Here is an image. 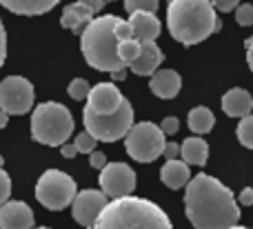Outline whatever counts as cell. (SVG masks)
<instances>
[{"instance_id":"cell-22","label":"cell","mask_w":253,"mask_h":229,"mask_svg":"<svg viewBox=\"0 0 253 229\" xmlns=\"http://www.w3.org/2000/svg\"><path fill=\"white\" fill-rule=\"evenodd\" d=\"M187 123H189V129H191L196 136H202V134H209L211 129H213L215 118H213V114H211L209 107L200 105V107H193V109L189 111Z\"/></svg>"},{"instance_id":"cell-13","label":"cell","mask_w":253,"mask_h":229,"mask_svg":"<svg viewBox=\"0 0 253 229\" xmlns=\"http://www.w3.org/2000/svg\"><path fill=\"white\" fill-rule=\"evenodd\" d=\"M0 229H34V212L22 200H7L0 207Z\"/></svg>"},{"instance_id":"cell-26","label":"cell","mask_w":253,"mask_h":229,"mask_svg":"<svg viewBox=\"0 0 253 229\" xmlns=\"http://www.w3.org/2000/svg\"><path fill=\"white\" fill-rule=\"evenodd\" d=\"M74 147H76V151L78 154H93L96 151V147H98V140L91 136L89 132H80L78 136H76V140H74Z\"/></svg>"},{"instance_id":"cell-42","label":"cell","mask_w":253,"mask_h":229,"mask_svg":"<svg viewBox=\"0 0 253 229\" xmlns=\"http://www.w3.org/2000/svg\"><path fill=\"white\" fill-rule=\"evenodd\" d=\"M229 229H247V227H240V225H233V227H229Z\"/></svg>"},{"instance_id":"cell-41","label":"cell","mask_w":253,"mask_h":229,"mask_svg":"<svg viewBox=\"0 0 253 229\" xmlns=\"http://www.w3.org/2000/svg\"><path fill=\"white\" fill-rule=\"evenodd\" d=\"M7 123H9V116L4 114L2 109H0V129H4V127H7Z\"/></svg>"},{"instance_id":"cell-35","label":"cell","mask_w":253,"mask_h":229,"mask_svg":"<svg viewBox=\"0 0 253 229\" xmlns=\"http://www.w3.org/2000/svg\"><path fill=\"white\" fill-rule=\"evenodd\" d=\"M4 58H7V31H4V25L0 20V67L4 65Z\"/></svg>"},{"instance_id":"cell-3","label":"cell","mask_w":253,"mask_h":229,"mask_svg":"<svg viewBox=\"0 0 253 229\" xmlns=\"http://www.w3.org/2000/svg\"><path fill=\"white\" fill-rule=\"evenodd\" d=\"M87 229H173V225L156 203L138 196H125L109 200L93 227Z\"/></svg>"},{"instance_id":"cell-34","label":"cell","mask_w":253,"mask_h":229,"mask_svg":"<svg viewBox=\"0 0 253 229\" xmlns=\"http://www.w3.org/2000/svg\"><path fill=\"white\" fill-rule=\"evenodd\" d=\"M162 156H165L167 160H178V156H180V145H178V142H167V145H165V151H162Z\"/></svg>"},{"instance_id":"cell-15","label":"cell","mask_w":253,"mask_h":229,"mask_svg":"<svg viewBox=\"0 0 253 229\" xmlns=\"http://www.w3.org/2000/svg\"><path fill=\"white\" fill-rule=\"evenodd\" d=\"M180 87H182V78H180V74L175 69H158L149 80L151 93H156L162 100L175 98L180 93Z\"/></svg>"},{"instance_id":"cell-7","label":"cell","mask_w":253,"mask_h":229,"mask_svg":"<svg viewBox=\"0 0 253 229\" xmlns=\"http://www.w3.org/2000/svg\"><path fill=\"white\" fill-rule=\"evenodd\" d=\"M76 194H78L76 181L60 169H47L36 183V198L42 207L51 209V212H60V209L69 207Z\"/></svg>"},{"instance_id":"cell-28","label":"cell","mask_w":253,"mask_h":229,"mask_svg":"<svg viewBox=\"0 0 253 229\" xmlns=\"http://www.w3.org/2000/svg\"><path fill=\"white\" fill-rule=\"evenodd\" d=\"M236 22L240 27H253V4H238L236 9Z\"/></svg>"},{"instance_id":"cell-14","label":"cell","mask_w":253,"mask_h":229,"mask_svg":"<svg viewBox=\"0 0 253 229\" xmlns=\"http://www.w3.org/2000/svg\"><path fill=\"white\" fill-rule=\"evenodd\" d=\"M162 60H165V53L158 47L156 40H144V43H140V53L129 69L135 76H153L160 69Z\"/></svg>"},{"instance_id":"cell-4","label":"cell","mask_w":253,"mask_h":229,"mask_svg":"<svg viewBox=\"0 0 253 229\" xmlns=\"http://www.w3.org/2000/svg\"><path fill=\"white\" fill-rule=\"evenodd\" d=\"M118 16H98L87 25V29L80 36V49L89 67L98 71H114L126 69L125 62L118 56L120 40L116 38L114 29L118 25Z\"/></svg>"},{"instance_id":"cell-44","label":"cell","mask_w":253,"mask_h":229,"mask_svg":"<svg viewBox=\"0 0 253 229\" xmlns=\"http://www.w3.org/2000/svg\"><path fill=\"white\" fill-rule=\"evenodd\" d=\"M34 229H49V227H34Z\"/></svg>"},{"instance_id":"cell-17","label":"cell","mask_w":253,"mask_h":229,"mask_svg":"<svg viewBox=\"0 0 253 229\" xmlns=\"http://www.w3.org/2000/svg\"><path fill=\"white\" fill-rule=\"evenodd\" d=\"M129 25H131V31H133V38L140 40V43H144V40H156L162 31V25L156 18V13H144V11L131 13Z\"/></svg>"},{"instance_id":"cell-25","label":"cell","mask_w":253,"mask_h":229,"mask_svg":"<svg viewBox=\"0 0 253 229\" xmlns=\"http://www.w3.org/2000/svg\"><path fill=\"white\" fill-rule=\"evenodd\" d=\"M158 2L160 0H125L123 7L126 9V13H138V11H144V13H156L158 9Z\"/></svg>"},{"instance_id":"cell-33","label":"cell","mask_w":253,"mask_h":229,"mask_svg":"<svg viewBox=\"0 0 253 229\" xmlns=\"http://www.w3.org/2000/svg\"><path fill=\"white\" fill-rule=\"evenodd\" d=\"M107 165V156L102 154V151H93V154H89V167L91 169H102Z\"/></svg>"},{"instance_id":"cell-8","label":"cell","mask_w":253,"mask_h":229,"mask_svg":"<svg viewBox=\"0 0 253 229\" xmlns=\"http://www.w3.org/2000/svg\"><path fill=\"white\" fill-rule=\"evenodd\" d=\"M165 134L156 123H135L125 138V149L138 163H153L165 151Z\"/></svg>"},{"instance_id":"cell-11","label":"cell","mask_w":253,"mask_h":229,"mask_svg":"<svg viewBox=\"0 0 253 229\" xmlns=\"http://www.w3.org/2000/svg\"><path fill=\"white\" fill-rule=\"evenodd\" d=\"M107 196L98 189H83L76 194L74 203H71V214L74 221L80 227H93V223L98 221V216L102 214V209L107 207Z\"/></svg>"},{"instance_id":"cell-10","label":"cell","mask_w":253,"mask_h":229,"mask_svg":"<svg viewBox=\"0 0 253 229\" xmlns=\"http://www.w3.org/2000/svg\"><path fill=\"white\" fill-rule=\"evenodd\" d=\"M100 191L107 198H125L135 189V172L126 163H107L100 169Z\"/></svg>"},{"instance_id":"cell-12","label":"cell","mask_w":253,"mask_h":229,"mask_svg":"<svg viewBox=\"0 0 253 229\" xmlns=\"http://www.w3.org/2000/svg\"><path fill=\"white\" fill-rule=\"evenodd\" d=\"M123 102H125V96L116 85L98 83L96 87H91V92L87 96V109L98 116H109L114 111H118Z\"/></svg>"},{"instance_id":"cell-36","label":"cell","mask_w":253,"mask_h":229,"mask_svg":"<svg viewBox=\"0 0 253 229\" xmlns=\"http://www.w3.org/2000/svg\"><path fill=\"white\" fill-rule=\"evenodd\" d=\"M83 7H87L89 11L96 16V13H100L102 11V7H105V0H78Z\"/></svg>"},{"instance_id":"cell-19","label":"cell","mask_w":253,"mask_h":229,"mask_svg":"<svg viewBox=\"0 0 253 229\" xmlns=\"http://www.w3.org/2000/svg\"><path fill=\"white\" fill-rule=\"evenodd\" d=\"M93 20V13L89 11L87 7H83L80 2H74V4H67L62 9V16H60V25L65 29L74 31V34H80L87 29V25Z\"/></svg>"},{"instance_id":"cell-39","label":"cell","mask_w":253,"mask_h":229,"mask_svg":"<svg viewBox=\"0 0 253 229\" xmlns=\"http://www.w3.org/2000/svg\"><path fill=\"white\" fill-rule=\"evenodd\" d=\"M60 154H62V158H74L78 151H76V147L71 145V142H65V145L60 147Z\"/></svg>"},{"instance_id":"cell-27","label":"cell","mask_w":253,"mask_h":229,"mask_svg":"<svg viewBox=\"0 0 253 229\" xmlns=\"http://www.w3.org/2000/svg\"><path fill=\"white\" fill-rule=\"evenodd\" d=\"M89 92H91V87H89V83L84 78H74L69 83V87H67V93H69L74 100H87Z\"/></svg>"},{"instance_id":"cell-21","label":"cell","mask_w":253,"mask_h":229,"mask_svg":"<svg viewBox=\"0 0 253 229\" xmlns=\"http://www.w3.org/2000/svg\"><path fill=\"white\" fill-rule=\"evenodd\" d=\"M180 156H182V160L189 167H205L207 158H209V145L200 136H191L182 142Z\"/></svg>"},{"instance_id":"cell-29","label":"cell","mask_w":253,"mask_h":229,"mask_svg":"<svg viewBox=\"0 0 253 229\" xmlns=\"http://www.w3.org/2000/svg\"><path fill=\"white\" fill-rule=\"evenodd\" d=\"M9 196H11V178H9V174L4 172L2 167H0V207L9 200Z\"/></svg>"},{"instance_id":"cell-43","label":"cell","mask_w":253,"mask_h":229,"mask_svg":"<svg viewBox=\"0 0 253 229\" xmlns=\"http://www.w3.org/2000/svg\"><path fill=\"white\" fill-rule=\"evenodd\" d=\"M2 165H4V158H2V156H0V167H2Z\"/></svg>"},{"instance_id":"cell-38","label":"cell","mask_w":253,"mask_h":229,"mask_svg":"<svg viewBox=\"0 0 253 229\" xmlns=\"http://www.w3.org/2000/svg\"><path fill=\"white\" fill-rule=\"evenodd\" d=\"M245 47H247V65H249V69L253 71V36L251 38H247Z\"/></svg>"},{"instance_id":"cell-32","label":"cell","mask_w":253,"mask_h":229,"mask_svg":"<svg viewBox=\"0 0 253 229\" xmlns=\"http://www.w3.org/2000/svg\"><path fill=\"white\" fill-rule=\"evenodd\" d=\"M211 4H213L218 11H233V9H238V4H240V0H211Z\"/></svg>"},{"instance_id":"cell-37","label":"cell","mask_w":253,"mask_h":229,"mask_svg":"<svg viewBox=\"0 0 253 229\" xmlns=\"http://www.w3.org/2000/svg\"><path fill=\"white\" fill-rule=\"evenodd\" d=\"M238 203L251 207V205H253V189H251V187H245V189L240 191V196H238Z\"/></svg>"},{"instance_id":"cell-30","label":"cell","mask_w":253,"mask_h":229,"mask_svg":"<svg viewBox=\"0 0 253 229\" xmlns=\"http://www.w3.org/2000/svg\"><path fill=\"white\" fill-rule=\"evenodd\" d=\"M114 34H116V38H118L120 43H125V40H131V38H133V31H131L129 20H123V18H120L118 25H116V29H114Z\"/></svg>"},{"instance_id":"cell-6","label":"cell","mask_w":253,"mask_h":229,"mask_svg":"<svg viewBox=\"0 0 253 229\" xmlns=\"http://www.w3.org/2000/svg\"><path fill=\"white\" fill-rule=\"evenodd\" d=\"M83 120H84V129L98 142H116L120 138H126V134L133 127V107H131V102L126 98L120 105V109L109 116H98L84 107Z\"/></svg>"},{"instance_id":"cell-1","label":"cell","mask_w":253,"mask_h":229,"mask_svg":"<svg viewBox=\"0 0 253 229\" xmlns=\"http://www.w3.org/2000/svg\"><path fill=\"white\" fill-rule=\"evenodd\" d=\"M184 212L196 229H229L240 221V205L233 191L209 174H198L189 181Z\"/></svg>"},{"instance_id":"cell-16","label":"cell","mask_w":253,"mask_h":229,"mask_svg":"<svg viewBox=\"0 0 253 229\" xmlns=\"http://www.w3.org/2000/svg\"><path fill=\"white\" fill-rule=\"evenodd\" d=\"M222 109L231 118H245L253 111V96L247 89L233 87L222 96Z\"/></svg>"},{"instance_id":"cell-40","label":"cell","mask_w":253,"mask_h":229,"mask_svg":"<svg viewBox=\"0 0 253 229\" xmlns=\"http://www.w3.org/2000/svg\"><path fill=\"white\" fill-rule=\"evenodd\" d=\"M111 78H114V80H125V78H126V69L114 71V74H111Z\"/></svg>"},{"instance_id":"cell-18","label":"cell","mask_w":253,"mask_h":229,"mask_svg":"<svg viewBox=\"0 0 253 229\" xmlns=\"http://www.w3.org/2000/svg\"><path fill=\"white\" fill-rule=\"evenodd\" d=\"M160 181L165 183L169 189H182L191 181V167L184 163L182 158L178 160H167L160 169Z\"/></svg>"},{"instance_id":"cell-20","label":"cell","mask_w":253,"mask_h":229,"mask_svg":"<svg viewBox=\"0 0 253 229\" xmlns=\"http://www.w3.org/2000/svg\"><path fill=\"white\" fill-rule=\"evenodd\" d=\"M60 0H0L7 11L18 13V16H42L51 11Z\"/></svg>"},{"instance_id":"cell-24","label":"cell","mask_w":253,"mask_h":229,"mask_svg":"<svg viewBox=\"0 0 253 229\" xmlns=\"http://www.w3.org/2000/svg\"><path fill=\"white\" fill-rule=\"evenodd\" d=\"M236 134H238V140H240L242 145L253 149V114L240 118V125H238Z\"/></svg>"},{"instance_id":"cell-5","label":"cell","mask_w":253,"mask_h":229,"mask_svg":"<svg viewBox=\"0 0 253 229\" xmlns=\"http://www.w3.org/2000/svg\"><path fill=\"white\" fill-rule=\"evenodd\" d=\"M74 134V116L62 102H40L31 111V138L47 147H62Z\"/></svg>"},{"instance_id":"cell-23","label":"cell","mask_w":253,"mask_h":229,"mask_svg":"<svg viewBox=\"0 0 253 229\" xmlns=\"http://www.w3.org/2000/svg\"><path fill=\"white\" fill-rule=\"evenodd\" d=\"M138 53H140V40L131 38V40H125V43L118 45V56H120V60L125 62L126 69L133 65V60L138 58Z\"/></svg>"},{"instance_id":"cell-31","label":"cell","mask_w":253,"mask_h":229,"mask_svg":"<svg viewBox=\"0 0 253 229\" xmlns=\"http://www.w3.org/2000/svg\"><path fill=\"white\" fill-rule=\"evenodd\" d=\"M160 129H162V134H165V136H173V134L180 129V120L175 118V116H167V118L162 120Z\"/></svg>"},{"instance_id":"cell-45","label":"cell","mask_w":253,"mask_h":229,"mask_svg":"<svg viewBox=\"0 0 253 229\" xmlns=\"http://www.w3.org/2000/svg\"><path fill=\"white\" fill-rule=\"evenodd\" d=\"M105 2H114V0H105Z\"/></svg>"},{"instance_id":"cell-2","label":"cell","mask_w":253,"mask_h":229,"mask_svg":"<svg viewBox=\"0 0 253 229\" xmlns=\"http://www.w3.org/2000/svg\"><path fill=\"white\" fill-rule=\"evenodd\" d=\"M167 27L173 40L184 47L198 45L222 29L211 0H169Z\"/></svg>"},{"instance_id":"cell-9","label":"cell","mask_w":253,"mask_h":229,"mask_svg":"<svg viewBox=\"0 0 253 229\" xmlns=\"http://www.w3.org/2000/svg\"><path fill=\"white\" fill-rule=\"evenodd\" d=\"M34 107V85L22 76H9L0 83V109L7 116H22Z\"/></svg>"}]
</instances>
